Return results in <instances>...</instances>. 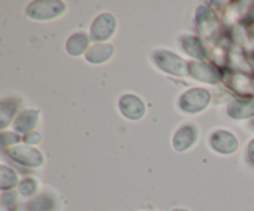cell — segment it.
Wrapping results in <instances>:
<instances>
[{
    "label": "cell",
    "mask_w": 254,
    "mask_h": 211,
    "mask_svg": "<svg viewBox=\"0 0 254 211\" xmlns=\"http://www.w3.org/2000/svg\"><path fill=\"white\" fill-rule=\"evenodd\" d=\"M174 211H189V210H185V209H175Z\"/></svg>",
    "instance_id": "cell-2"
},
{
    "label": "cell",
    "mask_w": 254,
    "mask_h": 211,
    "mask_svg": "<svg viewBox=\"0 0 254 211\" xmlns=\"http://www.w3.org/2000/svg\"><path fill=\"white\" fill-rule=\"evenodd\" d=\"M251 156H252V159L254 160V141L251 144Z\"/></svg>",
    "instance_id": "cell-1"
}]
</instances>
